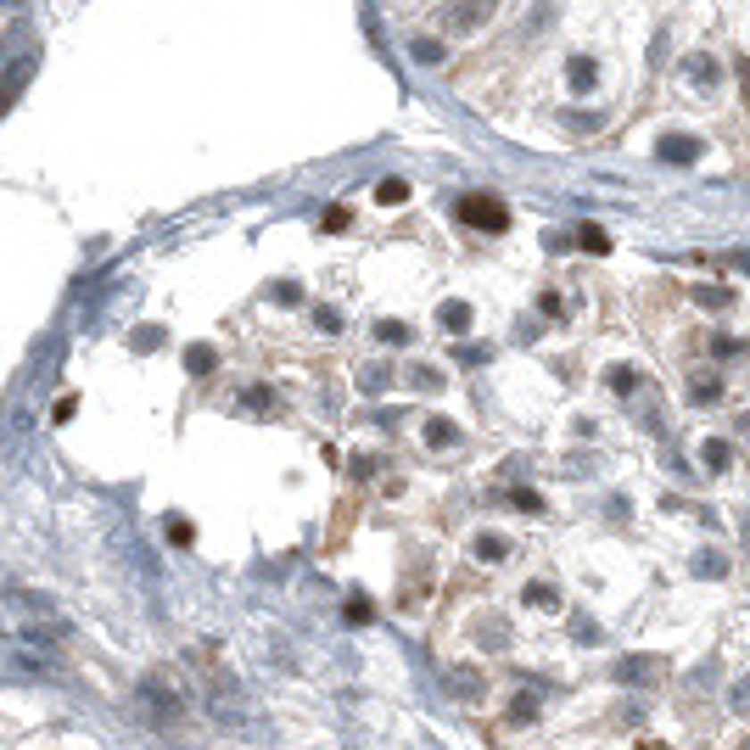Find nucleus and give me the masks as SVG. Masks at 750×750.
I'll return each mask as SVG.
<instances>
[{
	"instance_id": "obj_1",
	"label": "nucleus",
	"mask_w": 750,
	"mask_h": 750,
	"mask_svg": "<svg viewBox=\"0 0 750 750\" xmlns=\"http://www.w3.org/2000/svg\"><path fill=\"white\" fill-rule=\"evenodd\" d=\"M454 219H460L465 230H482V236H504V230H510V207L498 202V196H488V191H471V196H460V207H454Z\"/></svg>"
},
{
	"instance_id": "obj_2",
	"label": "nucleus",
	"mask_w": 750,
	"mask_h": 750,
	"mask_svg": "<svg viewBox=\"0 0 750 750\" xmlns=\"http://www.w3.org/2000/svg\"><path fill=\"white\" fill-rule=\"evenodd\" d=\"M488 17H493V0H448V6L437 12V23L448 34H476Z\"/></svg>"
},
{
	"instance_id": "obj_3",
	"label": "nucleus",
	"mask_w": 750,
	"mask_h": 750,
	"mask_svg": "<svg viewBox=\"0 0 750 750\" xmlns=\"http://www.w3.org/2000/svg\"><path fill=\"white\" fill-rule=\"evenodd\" d=\"M504 717H510V722H532V717H538V689H521V695L510 700Z\"/></svg>"
},
{
	"instance_id": "obj_4",
	"label": "nucleus",
	"mask_w": 750,
	"mask_h": 750,
	"mask_svg": "<svg viewBox=\"0 0 750 750\" xmlns=\"http://www.w3.org/2000/svg\"><path fill=\"white\" fill-rule=\"evenodd\" d=\"M661 157L666 162H695L700 157V140H661Z\"/></svg>"
},
{
	"instance_id": "obj_5",
	"label": "nucleus",
	"mask_w": 750,
	"mask_h": 750,
	"mask_svg": "<svg viewBox=\"0 0 750 750\" xmlns=\"http://www.w3.org/2000/svg\"><path fill=\"white\" fill-rule=\"evenodd\" d=\"M683 73H689L695 85H717V62L712 56H689V62H683Z\"/></svg>"
},
{
	"instance_id": "obj_6",
	"label": "nucleus",
	"mask_w": 750,
	"mask_h": 750,
	"mask_svg": "<svg viewBox=\"0 0 750 750\" xmlns=\"http://www.w3.org/2000/svg\"><path fill=\"white\" fill-rule=\"evenodd\" d=\"M375 202H381V207H398V202H409V185H404V179L375 185Z\"/></svg>"
},
{
	"instance_id": "obj_7",
	"label": "nucleus",
	"mask_w": 750,
	"mask_h": 750,
	"mask_svg": "<svg viewBox=\"0 0 750 750\" xmlns=\"http://www.w3.org/2000/svg\"><path fill=\"white\" fill-rule=\"evenodd\" d=\"M728 465H734V454H728L722 437H712V443H705V471H728Z\"/></svg>"
},
{
	"instance_id": "obj_8",
	"label": "nucleus",
	"mask_w": 750,
	"mask_h": 750,
	"mask_svg": "<svg viewBox=\"0 0 750 750\" xmlns=\"http://www.w3.org/2000/svg\"><path fill=\"white\" fill-rule=\"evenodd\" d=\"M476 554H482V560H504V554H510V544H504L498 532H482V538H476Z\"/></svg>"
},
{
	"instance_id": "obj_9",
	"label": "nucleus",
	"mask_w": 750,
	"mask_h": 750,
	"mask_svg": "<svg viewBox=\"0 0 750 750\" xmlns=\"http://www.w3.org/2000/svg\"><path fill=\"white\" fill-rule=\"evenodd\" d=\"M594 79H599V68H594L588 56H577V62H571V85H577V90H594Z\"/></svg>"
},
{
	"instance_id": "obj_10",
	"label": "nucleus",
	"mask_w": 750,
	"mask_h": 750,
	"mask_svg": "<svg viewBox=\"0 0 750 750\" xmlns=\"http://www.w3.org/2000/svg\"><path fill=\"white\" fill-rule=\"evenodd\" d=\"M426 443H431V448H448V443H460V431H454L448 421H431V426H426Z\"/></svg>"
},
{
	"instance_id": "obj_11",
	"label": "nucleus",
	"mask_w": 750,
	"mask_h": 750,
	"mask_svg": "<svg viewBox=\"0 0 750 750\" xmlns=\"http://www.w3.org/2000/svg\"><path fill=\"white\" fill-rule=\"evenodd\" d=\"M443 330H471V308L465 303H448L443 308Z\"/></svg>"
},
{
	"instance_id": "obj_12",
	"label": "nucleus",
	"mask_w": 750,
	"mask_h": 750,
	"mask_svg": "<svg viewBox=\"0 0 750 750\" xmlns=\"http://www.w3.org/2000/svg\"><path fill=\"white\" fill-rule=\"evenodd\" d=\"M169 538H174V544L185 549V544H196V527H191L185 515H169Z\"/></svg>"
},
{
	"instance_id": "obj_13",
	"label": "nucleus",
	"mask_w": 750,
	"mask_h": 750,
	"mask_svg": "<svg viewBox=\"0 0 750 750\" xmlns=\"http://www.w3.org/2000/svg\"><path fill=\"white\" fill-rule=\"evenodd\" d=\"M527 605H538V611H560V594H554V588H538V582H532V588H527Z\"/></svg>"
},
{
	"instance_id": "obj_14",
	"label": "nucleus",
	"mask_w": 750,
	"mask_h": 750,
	"mask_svg": "<svg viewBox=\"0 0 750 750\" xmlns=\"http://www.w3.org/2000/svg\"><path fill=\"white\" fill-rule=\"evenodd\" d=\"M689 398H695V404H712V398H722V387L712 381V375H700V381L689 387Z\"/></svg>"
},
{
	"instance_id": "obj_15",
	"label": "nucleus",
	"mask_w": 750,
	"mask_h": 750,
	"mask_svg": "<svg viewBox=\"0 0 750 750\" xmlns=\"http://www.w3.org/2000/svg\"><path fill=\"white\" fill-rule=\"evenodd\" d=\"M414 56L431 68V62H443V46H437V39H414Z\"/></svg>"
},
{
	"instance_id": "obj_16",
	"label": "nucleus",
	"mask_w": 750,
	"mask_h": 750,
	"mask_svg": "<svg viewBox=\"0 0 750 750\" xmlns=\"http://www.w3.org/2000/svg\"><path fill=\"white\" fill-rule=\"evenodd\" d=\"M510 498H515V504H521V510H544V498H538L532 488H510Z\"/></svg>"
},
{
	"instance_id": "obj_17",
	"label": "nucleus",
	"mask_w": 750,
	"mask_h": 750,
	"mask_svg": "<svg viewBox=\"0 0 750 750\" xmlns=\"http://www.w3.org/2000/svg\"><path fill=\"white\" fill-rule=\"evenodd\" d=\"M577 241H582V246H588V253H605V246H611V241H605V230H582Z\"/></svg>"
},
{
	"instance_id": "obj_18",
	"label": "nucleus",
	"mask_w": 750,
	"mask_h": 750,
	"mask_svg": "<svg viewBox=\"0 0 750 750\" xmlns=\"http://www.w3.org/2000/svg\"><path fill=\"white\" fill-rule=\"evenodd\" d=\"M695 303H705V308H722V303H728V291H712V286H700V291H695Z\"/></svg>"
},
{
	"instance_id": "obj_19",
	"label": "nucleus",
	"mask_w": 750,
	"mask_h": 750,
	"mask_svg": "<svg viewBox=\"0 0 750 750\" xmlns=\"http://www.w3.org/2000/svg\"><path fill=\"white\" fill-rule=\"evenodd\" d=\"M739 85H745V107H750V56L739 62Z\"/></svg>"
},
{
	"instance_id": "obj_20",
	"label": "nucleus",
	"mask_w": 750,
	"mask_h": 750,
	"mask_svg": "<svg viewBox=\"0 0 750 750\" xmlns=\"http://www.w3.org/2000/svg\"><path fill=\"white\" fill-rule=\"evenodd\" d=\"M734 705H739V712H750V678L739 683V695H734Z\"/></svg>"
},
{
	"instance_id": "obj_21",
	"label": "nucleus",
	"mask_w": 750,
	"mask_h": 750,
	"mask_svg": "<svg viewBox=\"0 0 750 750\" xmlns=\"http://www.w3.org/2000/svg\"><path fill=\"white\" fill-rule=\"evenodd\" d=\"M638 750H672V745H661V739H638Z\"/></svg>"
},
{
	"instance_id": "obj_22",
	"label": "nucleus",
	"mask_w": 750,
	"mask_h": 750,
	"mask_svg": "<svg viewBox=\"0 0 750 750\" xmlns=\"http://www.w3.org/2000/svg\"><path fill=\"white\" fill-rule=\"evenodd\" d=\"M734 750H750V734H745V739H739V745H734Z\"/></svg>"
},
{
	"instance_id": "obj_23",
	"label": "nucleus",
	"mask_w": 750,
	"mask_h": 750,
	"mask_svg": "<svg viewBox=\"0 0 750 750\" xmlns=\"http://www.w3.org/2000/svg\"><path fill=\"white\" fill-rule=\"evenodd\" d=\"M745 544H750V527H745Z\"/></svg>"
}]
</instances>
